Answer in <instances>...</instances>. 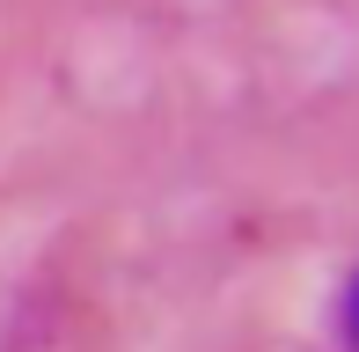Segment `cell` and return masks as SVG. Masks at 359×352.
Returning a JSON list of instances; mask_svg holds the SVG:
<instances>
[{
  "label": "cell",
  "instance_id": "cell-1",
  "mask_svg": "<svg viewBox=\"0 0 359 352\" xmlns=\"http://www.w3.org/2000/svg\"><path fill=\"white\" fill-rule=\"evenodd\" d=\"M345 345L359 352V271L345 279Z\"/></svg>",
  "mask_w": 359,
  "mask_h": 352
}]
</instances>
